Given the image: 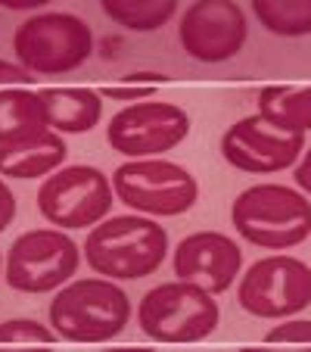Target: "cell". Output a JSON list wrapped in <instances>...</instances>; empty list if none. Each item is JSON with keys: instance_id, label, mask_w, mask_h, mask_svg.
<instances>
[{"instance_id": "cell-12", "label": "cell", "mask_w": 311, "mask_h": 352, "mask_svg": "<svg viewBox=\"0 0 311 352\" xmlns=\"http://www.w3.org/2000/svg\"><path fill=\"white\" fill-rule=\"evenodd\" d=\"M305 150V134L284 131L262 116H246L233 122L221 138V156L233 168L249 175H274L296 166Z\"/></svg>"}, {"instance_id": "cell-15", "label": "cell", "mask_w": 311, "mask_h": 352, "mask_svg": "<svg viewBox=\"0 0 311 352\" xmlns=\"http://www.w3.org/2000/svg\"><path fill=\"white\" fill-rule=\"evenodd\" d=\"M41 103L47 125L60 134H87L103 119V97L91 87H44Z\"/></svg>"}, {"instance_id": "cell-23", "label": "cell", "mask_w": 311, "mask_h": 352, "mask_svg": "<svg viewBox=\"0 0 311 352\" xmlns=\"http://www.w3.org/2000/svg\"><path fill=\"white\" fill-rule=\"evenodd\" d=\"M13 219H16V197L7 187V181L0 178V234L13 225Z\"/></svg>"}, {"instance_id": "cell-8", "label": "cell", "mask_w": 311, "mask_h": 352, "mask_svg": "<svg viewBox=\"0 0 311 352\" xmlns=\"http://www.w3.org/2000/svg\"><path fill=\"white\" fill-rule=\"evenodd\" d=\"M237 302L252 318H290L311 306V268L296 256H265L240 278Z\"/></svg>"}, {"instance_id": "cell-14", "label": "cell", "mask_w": 311, "mask_h": 352, "mask_svg": "<svg viewBox=\"0 0 311 352\" xmlns=\"http://www.w3.org/2000/svg\"><path fill=\"white\" fill-rule=\"evenodd\" d=\"M69 150L60 131L44 128L38 134H28L22 140H10L0 144V178H16V181H32L47 178L66 162Z\"/></svg>"}, {"instance_id": "cell-26", "label": "cell", "mask_w": 311, "mask_h": 352, "mask_svg": "<svg viewBox=\"0 0 311 352\" xmlns=\"http://www.w3.org/2000/svg\"><path fill=\"white\" fill-rule=\"evenodd\" d=\"M128 85H162V81H168L165 75L159 72H134V75H125Z\"/></svg>"}, {"instance_id": "cell-17", "label": "cell", "mask_w": 311, "mask_h": 352, "mask_svg": "<svg viewBox=\"0 0 311 352\" xmlns=\"http://www.w3.org/2000/svg\"><path fill=\"white\" fill-rule=\"evenodd\" d=\"M44 128L50 125H47V113L38 91H28L22 85L0 87V144L22 140Z\"/></svg>"}, {"instance_id": "cell-10", "label": "cell", "mask_w": 311, "mask_h": 352, "mask_svg": "<svg viewBox=\"0 0 311 352\" xmlns=\"http://www.w3.org/2000/svg\"><path fill=\"white\" fill-rule=\"evenodd\" d=\"M187 134H190V116L178 103H165V100L152 97L119 109L106 128L109 146L128 160L162 156L174 150Z\"/></svg>"}, {"instance_id": "cell-9", "label": "cell", "mask_w": 311, "mask_h": 352, "mask_svg": "<svg viewBox=\"0 0 311 352\" xmlns=\"http://www.w3.org/2000/svg\"><path fill=\"white\" fill-rule=\"evenodd\" d=\"M113 181L93 166H69L47 175L38 187V209L54 228H93L113 209Z\"/></svg>"}, {"instance_id": "cell-6", "label": "cell", "mask_w": 311, "mask_h": 352, "mask_svg": "<svg viewBox=\"0 0 311 352\" xmlns=\"http://www.w3.org/2000/svg\"><path fill=\"white\" fill-rule=\"evenodd\" d=\"M13 50L28 72L62 75L93 54V34L91 25L72 13H38L16 28Z\"/></svg>"}, {"instance_id": "cell-25", "label": "cell", "mask_w": 311, "mask_h": 352, "mask_svg": "<svg viewBox=\"0 0 311 352\" xmlns=\"http://www.w3.org/2000/svg\"><path fill=\"white\" fill-rule=\"evenodd\" d=\"M292 178H296V187L305 193V197H311V146L308 150H302V160L296 162V172H292Z\"/></svg>"}, {"instance_id": "cell-27", "label": "cell", "mask_w": 311, "mask_h": 352, "mask_svg": "<svg viewBox=\"0 0 311 352\" xmlns=\"http://www.w3.org/2000/svg\"><path fill=\"white\" fill-rule=\"evenodd\" d=\"M54 0H0L3 10H38V7H47Z\"/></svg>"}, {"instance_id": "cell-21", "label": "cell", "mask_w": 311, "mask_h": 352, "mask_svg": "<svg viewBox=\"0 0 311 352\" xmlns=\"http://www.w3.org/2000/svg\"><path fill=\"white\" fill-rule=\"evenodd\" d=\"M265 343H292V346H311V321L308 318H292L284 321L280 327H271L265 333Z\"/></svg>"}, {"instance_id": "cell-4", "label": "cell", "mask_w": 311, "mask_h": 352, "mask_svg": "<svg viewBox=\"0 0 311 352\" xmlns=\"http://www.w3.org/2000/svg\"><path fill=\"white\" fill-rule=\"evenodd\" d=\"M218 302L193 280H168L143 293L137 324L156 343H199L218 327Z\"/></svg>"}, {"instance_id": "cell-24", "label": "cell", "mask_w": 311, "mask_h": 352, "mask_svg": "<svg viewBox=\"0 0 311 352\" xmlns=\"http://www.w3.org/2000/svg\"><path fill=\"white\" fill-rule=\"evenodd\" d=\"M32 81V72H28L25 66H16V63H7V60H0V85L10 87V85H28Z\"/></svg>"}, {"instance_id": "cell-3", "label": "cell", "mask_w": 311, "mask_h": 352, "mask_svg": "<svg viewBox=\"0 0 311 352\" xmlns=\"http://www.w3.org/2000/svg\"><path fill=\"white\" fill-rule=\"evenodd\" d=\"M231 221L240 237L262 250H290L311 234V199L296 187L268 181L233 199Z\"/></svg>"}, {"instance_id": "cell-19", "label": "cell", "mask_w": 311, "mask_h": 352, "mask_svg": "<svg viewBox=\"0 0 311 352\" xmlns=\"http://www.w3.org/2000/svg\"><path fill=\"white\" fill-rule=\"evenodd\" d=\"M252 13L277 38L311 34V0H252Z\"/></svg>"}, {"instance_id": "cell-11", "label": "cell", "mask_w": 311, "mask_h": 352, "mask_svg": "<svg viewBox=\"0 0 311 352\" xmlns=\"http://www.w3.org/2000/svg\"><path fill=\"white\" fill-rule=\"evenodd\" d=\"M249 25L233 0H193L181 16L178 41L196 63H227L243 50Z\"/></svg>"}, {"instance_id": "cell-2", "label": "cell", "mask_w": 311, "mask_h": 352, "mask_svg": "<svg viewBox=\"0 0 311 352\" xmlns=\"http://www.w3.org/2000/svg\"><path fill=\"white\" fill-rule=\"evenodd\" d=\"M50 327L66 343H106L131 321V299L109 278H81L56 290Z\"/></svg>"}, {"instance_id": "cell-18", "label": "cell", "mask_w": 311, "mask_h": 352, "mask_svg": "<svg viewBox=\"0 0 311 352\" xmlns=\"http://www.w3.org/2000/svg\"><path fill=\"white\" fill-rule=\"evenodd\" d=\"M100 10L128 32H159L178 13V0H100Z\"/></svg>"}, {"instance_id": "cell-5", "label": "cell", "mask_w": 311, "mask_h": 352, "mask_svg": "<svg viewBox=\"0 0 311 352\" xmlns=\"http://www.w3.org/2000/svg\"><path fill=\"white\" fill-rule=\"evenodd\" d=\"M113 190L128 209L152 219L184 215L199 199L196 178L184 166L159 156L122 162L113 172Z\"/></svg>"}, {"instance_id": "cell-20", "label": "cell", "mask_w": 311, "mask_h": 352, "mask_svg": "<svg viewBox=\"0 0 311 352\" xmlns=\"http://www.w3.org/2000/svg\"><path fill=\"white\" fill-rule=\"evenodd\" d=\"M0 343L3 346H50L56 343V331L44 327L34 318H10L0 321Z\"/></svg>"}, {"instance_id": "cell-13", "label": "cell", "mask_w": 311, "mask_h": 352, "mask_svg": "<svg viewBox=\"0 0 311 352\" xmlns=\"http://www.w3.org/2000/svg\"><path fill=\"white\" fill-rule=\"evenodd\" d=\"M174 278L193 280L212 293L231 290V284L240 278L243 253L227 234L221 231H196L178 243L172 256Z\"/></svg>"}, {"instance_id": "cell-1", "label": "cell", "mask_w": 311, "mask_h": 352, "mask_svg": "<svg viewBox=\"0 0 311 352\" xmlns=\"http://www.w3.org/2000/svg\"><path fill=\"white\" fill-rule=\"evenodd\" d=\"M168 256V234L150 215H115L91 228L84 262L109 280L150 278Z\"/></svg>"}, {"instance_id": "cell-28", "label": "cell", "mask_w": 311, "mask_h": 352, "mask_svg": "<svg viewBox=\"0 0 311 352\" xmlns=\"http://www.w3.org/2000/svg\"><path fill=\"white\" fill-rule=\"evenodd\" d=\"M0 278H3V256H0Z\"/></svg>"}, {"instance_id": "cell-7", "label": "cell", "mask_w": 311, "mask_h": 352, "mask_svg": "<svg viewBox=\"0 0 311 352\" xmlns=\"http://www.w3.org/2000/svg\"><path fill=\"white\" fill-rule=\"evenodd\" d=\"M81 250L62 228H34L13 240L7 253V287L19 293H50L75 278Z\"/></svg>"}, {"instance_id": "cell-22", "label": "cell", "mask_w": 311, "mask_h": 352, "mask_svg": "<svg viewBox=\"0 0 311 352\" xmlns=\"http://www.w3.org/2000/svg\"><path fill=\"white\" fill-rule=\"evenodd\" d=\"M152 94H156V85H122V87H103L100 97L131 103V100H146V97H152Z\"/></svg>"}, {"instance_id": "cell-16", "label": "cell", "mask_w": 311, "mask_h": 352, "mask_svg": "<svg viewBox=\"0 0 311 352\" xmlns=\"http://www.w3.org/2000/svg\"><path fill=\"white\" fill-rule=\"evenodd\" d=\"M258 116L284 131H311V85H271L258 91Z\"/></svg>"}]
</instances>
